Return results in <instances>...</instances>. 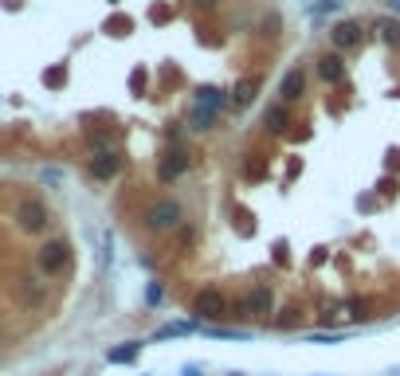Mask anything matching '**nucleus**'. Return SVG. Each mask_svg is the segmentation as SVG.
Segmentation results:
<instances>
[{
    "mask_svg": "<svg viewBox=\"0 0 400 376\" xmlns=\"http://www.w3.org/2000/svg\"><path fill=\"white\" fill-rule=\"evenodd\" d=\"M185 219V208H180L177 200H157L150 212H145V228L150 231H173Z\"/></svg>",
    "mask_w": 400,
    "mask_h": 376,
    "instance_id": "nucleus-1",
    "label": "nucleus"
},
{
    "mask_svg": "<svg viewBox=\"0 0 400 376\" xmlns=\"http://www.w3.org/2000/svg\"><path fill=\"white\" fill-rule=\"evenodd\" d=\"M224 310H228V302H224L220 290H200V294L192 298V314H197L200 321H216V317H224Z\"/></svg>",
    "mask_w": 400,
    "mask_h": 376,
    "instance_id": "nucleus-2",
    "label": "nucleus"
},
{
    "mask_svg": "<svg viewBox=\"0 0 400 376\" xmlns=\"http://www.w3.org/2000/svg\"><path fill=\"white\" fill-rule=\"evenodd\" d=\"M67 259H71V247L63 243V239H51L48 247L36 255V263H40V270L43 275H59L63 267H67Z\"/></svg>",
    "mask_w": 400,
    "mask_h": 376,
    "instance_id": "nucleus-3",
    "label": "nucleus"
},
{
    "mask_svg": "<svg viewBox=\"0 0 400 376\" xmlns=\"http://www.w3.org/2000/svg\"><path fill=\"white\" fill-rule=\"evenodd\" d=\"M185 168H189V149L177 145V149H169V153L157 161V180H177Z\"/></svg>",
    "mask_w": 400,
    "mask_h": 376,
    "instance_id": "nucleus-4",
    "label": "nucleus"
},
{
    "mask_svg": "<svg viewBox=\"0 0 400 376\" xmlns=\"http://www.w3.org/2000/svg\"><path fill=\"white\" fill-rule=\"evenodd\" d=\"M90 173H94V180H114L122 173V153H114V149L94 153V157H90Z\"/></svg>",
    "mask_w": 400,
    "mask_h": 376,
    "instance_id": "nucleus-5",
    "label": "nucleus"
},
{
    "mask_svg": "<svg viewBox=\"0 0 400 376\" xmlns=\"http://www.w3.org/2000/svg\"><path fill=\"white\" fill-rule=\"evenodd\" d=\"M16 216H20V228L24 231H43V224H48V208H43L40 200H24Z\"/></svg>",
    "mask_w": 400,
    "mask_h": 376,
    "instance_id": "nucleus-6",
    "label": "nucleus"
},
{
    "mask_svg": "<svg viewBox=\"0 0 400 376\" xmlns=\"http://www.w3.org/2000/svg\"><path fill=\"white\" fill-rule=\"evenodd\" d=\"M192 106L220 114V110L228 106V90H220V87H197V94H192Z\"/></svg>",
    "mask_w": 400,
    "mask_h": 376,
    "instance_id": "nucleus-7",
    "label": "nucleus"
},
{
    "mask_svg": "<svg viewBox=\"0 0 400 376\" xmlns=\"http://www.w3.org/2000/svg\"><path fill=\"white\" fill-rule=\"evenodd\" d=\"M334 48H341V51H350V48H357L361 43V24L357 20H341V24H334Z\"/></svg>",
    "mask_w": 400,
    "mask_h": 376,
    "instance_id": "nucleus-8",
    "label": "nucleus"
},
{
    "mask_svg": "<svg viewBox=\"0 0 400 376\" xmlns=\"http://www.w3.org/2000/svg\"><path fill=\"white\" fill-rule=\"evenodd\" d=\"M302 90H306V75H302L299 67H294V71H287V75H283V82H279L283 102H299V99H302Z\"/></svg>",
    "mask_w": 400,
    "mask_h": 376,
    "instance_id": "nucleus-9",
    "label": "nucleus"
},
{
    "mask_svg": "<svg viewBox=\"0 0 400 376\" xmlns=\"http://www.w3.org/2000/svg\"><path fill=\"white\" fill-rule=\"evenodd\" d=\"M318 75L326 82H341V79H345V63H341L338 55H322V59H318Z\"/></svg>",
    "mask_w": 400,
    "mask_h": 376,
    "instance_id": "nucleus-10",
    "label": "nucleus"
},
{
    "mask_svg": "<svg viewBox=\"0 0 400 376\" xmlns=\"http://www.w3.org/2000/svg\"><path fill=\"white\" fill-rule=\"evenodd\" d=\"M263 126H267V133H287V126H290V110L283 106H271L267 110V118H263Z\"/></svg>",
    "mask_w": 400,
    "mask_h": 376,
    "instance_id": "nucleus-11",
    "label": "nucleus"
},
{
    "mask_svg": "<svg viewBox=\"0 0 400 376\" xmlns=\"http://www.w3.org/2000/svg\"><path fill=\"white\" fill-rule=\"evenodd\" d=\"M102 31L122 40V36H130V31H134V20H130V16H106V20H102Z\"/></svg>",
    "mask_w": 400,
    "mask_h": 376,
    "instance_id": "nucleus-12",
    "label": "nucleus"
},
{
    "mask_svg": "<svg viewBox=\"0 0 400 376\" xmlns=\"http://www.w3.org/2000/svg\"><path fill=\"white\" fill-rule=\"evenodd\" d=\"M138 353H141V345H138V341H126V345L110 349V353H106V361H110V365H130V361H134Z\"/></svg>",
    "mask_w": 400,
    "mask_h": 376,
    "instance_id": "nucleus-13",
    "label": "nucleus"
},
{
    "mask_svg": "<svg viewBox=\"0 0 400 376\" xmlns=\"http://www.w3.org/2000/svg\"><path fill=\"white\" fill-rule=\"evenodd\" d=\"M271 306H275V298H271L267 287H255V290L248 294V310H259V314H267Z\"/></svg>",
    "mask_w": 400,
    "mask_h": 376,
    "instance_id": "nucleus-14",
    "label": "nucleus"
},
{
    "mask_svg": "<svg viewBox=\"0 0 400 376\" xmlns=\"http://www.w3.org/2000/svg\"><path fill=\"white\" fill-rule=\"evenodd\" d=\"M216 118H220V114H212V110H200V106L189 110V126L192 129H212V126H216Z\"/></svg>",
    "mask_w": 400,
    "mask_h": 376,
    "instance_id": "nucleus-15",
    "label": "nucleus"
},
{
    "mask_svg": "<svg viewBox=\"0 0 400 376\" xmlns=\"http://www.w3.org/2000/svg\"><path fill=\"white\" fill-rule=\"evenodd\" d=\"M192 321H173V326H161L157 333H153V341H165V337H180V333H192Z\"/></svg>",
    "mask_w": 400,
    "mask_h": 376,
    "instance_id": "nucleus-16",
    "label": "nucleus"
},
{
    "mask_svg": "<svg viewBox=\"0 0 400 376\" xmlns=\"http://www.w3.org/2000/svg\"><path fill=\"white\" fill-rule=\"evenodd\" d=\"M377 31H380V40H385V43L400 48V24L397 20H377Z\"/></svg>",
    "mask_w": 400,
    "mask_h": 376,
    "instance_id": "nucleus-17",
    "label": "nucleus"
},
{
    "mask_svg": "<svg viewBox=\"0 0 400 376\" xmlns=\"http://www.w3.org/2000/svg\"><path fill=\"white\" fill-rule=\"evenodd\" d=\"M63 82H67V67H63V63H55V67H48L43 71V87H63Z\"/></svg>",
    "mask_w": 400,
    "mask_h": 376,
    "instance_id": "nucleus-18",
    "label": "nucleus"
},
{
    "mask_svg": "<svg viewBox=\"0 0 400 376\" xmlns=\"http://www.w3.org/2000/svg\"><path fill=\"white\" fill-rule=\"evenodd\" d=\"M251 99H255V82H251V79L236 82V90H231V102H240V106H248Z\"/></svg>",
    "mask_w": 400,
    "mask_h": 376,
    "instance_id": "nucleus-19",
    "label": "nucleus"
},
{
    "mask_svg": "<svg viewBox=\"0 0 400 376\" xmlns=\"http://www.w3.org/2000/svg\"><path fill=\"white\" fill-rule=\"evenodd\" d=\"M350 317H353V321H365V317H369V302L353 298V302H350Z\"/></svg>",
    "mask_w": 400,
    "mask_h": 376,
    "instance_id": "nucleus-20",
    "label": "nucleus"
},
{
    "mask_svg": "<svg viewBox=\"0 0 400 376\" xmlns=\"http://www.w3.org/2000/svg\"><path fill=\"white\" fill-rule=\"evenodd\" d=\"M161 298H165V287H161V282H153V287L145 290V302H150V306H157Z\"/></svg>",
    "mask_w": 400,
    "mask_h": 376,
    "instance_id": "nucleus-21",
    "label": "nucleus"
},
{
    "mask_svg": "<svg viewBox=\"0 0 400 376\" xmlns=\"http://www.w3.org/2000/svg\"><path fill=\"white\" fill-rule=\"evenodd\" d=\"M130 87H134V94H141V90H145V67H138V71H134Z\"/></svg>",
    "mask_w": 400,
    "mask_h": 376,
    "instance_id": "nucleus-22",
    "label": "nucleus"
},
{
    "mask_svg": "<svg viewBox=\"0 0 400 376\" xmlns=\"http://www.w3.org/2000/svg\"><path fill=\"white\" fill-rule=\"evenodd\" d=\"M150 16H153V24H165V20H173V8H165V4H161V8H157V4H153V12H150Z\"/></svg>",
    "mask_w": 400,
    "mask_h": 376,
    "instance_id": "nucleus-23",
    "label": "nucleus"
},
{
    "mask_svg": "<svg viewBox=\"0 0 400 376\" xmlns=\"http://www.w3.org/2000/svg\"><path fill=\"white\" fill-rule=\"evenodd\" d=\"M220 0H192V8H200V12H208V8H216Z\"/></svg>",
    "mask_w": 400,
    "mask_h": 376,
    "instance_id": "nucleus-24",
    "label": "nucleus"
},
{
    "mask_svg": "<svg viewBox=\"0 0 400 376\" xmlns=\"http://www.w3.org/2000/svg\"><path fill=\"white\" fill-rule=\"evenodd\" d=\"M180 376H200V368H189V365H185V368H180Z\"/></svg>",
    "mask_w": 400,
    "mask_h": 376,
    "instance_id": "nucleus-25",
    "label": "nucleus"
},
{
    "mask_svg": "<svg viewBox=\"0 0 400 376\" xmlns=\"http://www.w3.org/2000/svg\"><path fill=\"white\" fill-rule=\"evenodd\" d=\"M389 8H392V12H400V0H389Z\"/></svg>",
    "mask_w": 400,
    "mask_h": 376,
    "instance_id": "nucleus-26",
    "label": "nucleus"
},
{
    "mask_svg": "<svg viewBox=\"0 0 400 376\" xmlns=\"http://www.w3.org/2000/svg\"><path fill=\"white\" fill-rule=\"evenodd\" d=\"M110 4H118V0H110Z\"/></svg>",
    "mask_w": 400,
    "mask_h": 376,
    "instance_id": "nucleus-27",
    "label": "nucleus"
},
{
    "mask_svg": "<svg viewBox=\"0 0 400 376\" xmlns=\"http://www.w3.org/2000/svg\"><path fill=\"white\" fill-rule=\"evenodd\" d=\"M231 376H240V373H231Z\"/></svg>",
    "mask_w": 400,
    "mask_h": 376,
    "instance_id": "nucleus-28",
    "label": "nucleus"
}]
</instances>
